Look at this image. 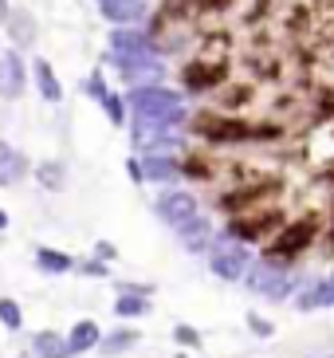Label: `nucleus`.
Returning <instances> with one entry per match:
<instances>
[{
  "instance_id": "nucleus-1",
  "label": "nucleus",
  "mask_w": 334,
  "mask_h": 358,
  "mask_svg": "<svg viewBox=\"0 0 334 358\" xmlns=\"http://www.w3.org/2000/svg\"><path fill=\"white\" fill-rule=\"evenodd\" d=\"M130 106H134V115L157 118V122H173V127H177L181 118H185L181 95H177V91H166L161 83L134 87V91H130Z\"/></svg>"
},
{
  "instance_id": "nucleus-2",
  "label": "nucleus",
  "mask_w": 334,
  "mask_h": 358,
  "mask_svg": "<svg viewBox=\"0 0 334 358\" xmlns=\"http://www.w3.org/2000/svg\"><path fill=\"white\" fill-rule=\"evenodd\" d=\"M244 280H248V287L256 295H263V299H287V295L295 292V275L283 268L279 256H268L263 264L248 268V272H244Z\"/></svg>"
},
{
  "instance_id": "nucleus-3",
  "label": "nucleus",
  "mask_w": 334,
  "mask_h": 358,
  "mask_svg": "<svg viewBox=\"0 0 334 358\" xmlns=\"http://www.w3.org/2000/svg\"><path fill=\"white\" fill-rule=\"evenodd\" d=\"M209 268L217 280H244V272H248V248L236 236H220V241H212Z\"/></svg>"
},
{
  "instance_id": "nucleus-4",
  "label": "nucleus",
  "mask_w": 334,
  "mask_h": 358,
  "mask_svg": "<svg viewBox=\"0 0 334 358\" xmlns=\"http://www.w3.org/2000/svg\"><path fill=\"white\" fill-rule=\"evenodd\" d=\"M134 146L138 150H150V154H157V150H169L177 146V127L173 122H157V118H146V115H134Z\"/></svg>"
},
{
  "instance_id": "nucleus-5",
  "label": "nucleus",
  "mask_w": 334,
  "mask_h": 358,
  "mask_svg": "<svg viewBox=\"0 0 334 358\" xmlns=\"http://www.w3.org/2000/svg\"><path fill=\"white\" fill-rule=\"evenodd\" d=\"M110 43H115V59H118V64H142V59H157V48L150 43V36L134 32L130 24H118L115 36H110Z\"/></svg>"
},
{
  "instance_id": "nucleus-6",
  "label": "nucleus",
  "mask_w": 334,
  "mask_h": 358,
  "mask_svg": "<svg viewBox=\"0 0 334 358\" xmlns=\"http://www.w3.org/2000/svg\"><path fill=\"white\" fill-rule=\"evenodd\" d=\"M157 213H161V221H169L173 229H181L185 221H193L197 217V201H193V193H177L169 189L157 197Z\"/></svg>"
},
{
  "instance_id": "nucleus-7",
  "label": "nucleus",
  "mask_w": 334,
  "mask_h": 358,
  "mask_svg": "<svg viewBox=\"0 0 334 358\" xmlns=\"http://www.w3.org/2000/svg\"><path fill=\"white\" fill-rule=\"evenodd\" d=\"M197 127L205 130L212 142H252V138L260 134L252 122H232V118H201Z\"/></svg>"
},
{
  "instance_id": "nucleus-8",
  "label": "nucleus",
  "mask_w": 334,
  "mask_h": 358,
  "mask_svg": "<svg viewBox=\"0 0 334 358\" xmlns=\"http://www.w3.org/2000/svg\"><path fill=\"white\" fill-rule=\"evenodd\" d=\"M24 87H28L24 59L16 52H4V55H0V95H4V99H20Z\"/></svg>"
},
{
  "instance_id": "nucleus-9",
  "label": "nucleus",
  "mask_w": 334,
  "mask_h": 358,
  "mask_svg": "<svg viewBox=\"0 0 334 358\" xmlns=\"http://www.w3.org/2000/svg\"><path fill=\"white\" fill-rule=\"evenodd\" d=\"M99 12L115 24H138V20H146L150 0H99Z\"/></svg>"
},
{
  "instance_id": "nucleus-10",
  "label": "nucleus",
  "mask_w": 334,
  "mask_h": 358,
  "mask_svg": "<svg viewBox=\"0 0 334 358\" xmlns=\"http://www.w3.org/2000/svg\"><path fill=\"white\" fill-rule=\"evenodd\" d=\"M314 241V221H303V224H295V229H287L279 236V241L272 244V248H268V256H295V252H303L307 244Z\"/></svg>"
},
{
  "instance_id": "nucleus-11",
  "label": "nucleus",
  "mask_w": 334,
  "mask_h": 358,
  "mask_svg": "<svg viewBox=\"0 0 334 358\" xmlns=\"http://www.w3.org/2000/svg\"><path fill=\"white\" fill-rule=\"evenodd\" d=\"M24 173H28V158L16 146L0 142V185H16Z\"/></svg>"
},
{
  "instance_id": "nucleus-12",
  "label": "nucleus",
  "mask_w": 334,
  "mask_h": 358,
  "mask_svg": "<svg viewBox=\"0 0 334 358\" xmlns=\"http://www.w3.org/2000/svg\"><path fill=\"white\" fill-rule=\"evenodd\" d=\"M138 166H142V181H173L181 173V166L169 158V154H161V150L150 154L146 162H138Z\"/></svg>"
},
{
  "instance_id": "nucleus-13",
  "label": "nucleus",
  "mask_w": 334,
  "mask_h": 358,
  "mask_svg": "<svg viewBox=\"0 0 334 358\" xmlns=\"http://www.w3.org/2000/svg\"><path fill=\"white\" fill-rule=\"evenodd\" d=\"M99 338H103L99 323L83 319V323H75V327H71V335H67V350H71V355H87V350L99 347Z\"/></svg>"
},
{
  "instance_id": "nucleus-14",
  "label": "nucleus",
  "mask_w": 334,
  "mask_h": 358,
  "mask_svg": "<svg viewBox=\"0 0 334 358\" xmlns=\"http://www.w3.org/2000/svg\"><path fill=\"white\" fill-rule=\"evenodd\" d=\"M4 28H8V36H12L16 48L36 43V20H31L28 12H8V16H4Z\"/></svg>"
},
{
  "instance_id": "nucleus-15",
  "label": "nucleus",
  "mask_w": 334,
  "mask_h": 358,
  "mask_svg": "<svg viewBox=\"0 0 334 358\" xmlns=\"http://www.w3.org/2000/svg\"><path fill=\"white\" fill-rule=\"evenodd\" d=\"M31 355L36 358H71V350H67V338L59 331H40L36 343H31Z\"/></svg>"
},
{
  "instance_id": "nucleus-16",
  "label": "nucleus",
  "mask_w": 334,
  "mask_h": 358,
  "mask_svg": "<svg viewBox=\"0 0 334 358\" xmlns=\"http://www.w3.org/2000/svg\"><path fill=\"white\" fill-rule=\"evenodd\" d=\"M36 87H40V95L48 99V103H59L63 99V87H59V79H55V71H52V64L48 59H36Z\"/></svg>"
},
{
  "instance_id": "nucleus-17",
  "label": "nucleus",
  "mask_w": 334,
  "mask_h": 358,
  "mask_svg": "<svg viewBox=\"0 0 334 358\" xmlns=\"http://www.w3.org/2000/svg\"><path fill=\"white\" fill-rule=\"evenodd\" d=\"M36 264H40L43 272H52V275L75 272V260L67 252H55V248H36Z\"/></svg>"
},
{
  "instance_id": "nucleus-18",
  "label": "nucleus",
  "mask_w": 334,
  "mask_h": 358,
  "mask_svg": "<svg viewBox=\"0 0 334 358\" xmlns=\"http://www.w3.org/2000/svg\"><path fill=\"white\" fill-rule=\"evenodd\" d=\"M220 79H224V71H212V67H205V64H189L185 67V87L189 91H205V87H217Z\"/></svg>"
},
{
  "instance_id": "nucleus-19",
  "label": "nucleus",
  "mask_w": 334,
  "mask_h": 358,
  "mask_svg": "<svg viewBox=\"0 0 334 358\" xmlns=\"http://www.w3.org/2000/svg\"><path fill=\"white\" fill-rule=\"evenodd\" d=\"M177 232H181V244H185L189 252H201V248L209 244V224L201 221V217H193V221H185Z\"/></svg>"
},
{
  "instance_id": "nucleus-20",
  "label": "nucleus",
  "mask_w": 334,
  "mask_h": 358,
  "mask_svg": "<svg viewBox=\"0 0 334 358\" xmlns=\"http://www.w3.org/2000/svg\"><path fill=\"white\" fill-rule=\"evenodd\" d=\"M299 307H303V311H314V307H334V280L314 284L307 295H299Z\"/></svg>"
},
{
  "instance_id": "nucleus-21",
  "label": "nucleus",
  "mask_w": 334,
  "mask_h": 358,
  "mask_svg": "<svg viewBox=\"0 0 334 358\" xmlns=\"http://www.w3.org/2000/svg\"><path fill=\"white\" fill-rule=\"evenodd\" d=\"M115 311H118V319H138V315H146L150 311V303L138 292H122L118 295V303H115Z\"/></svg>"
},
{
  "instance_id": "nucleus-22",
  "label": "nucleus",
  "mask_w": 334,
  "mask_h": 358,
  "mask_svg": "<svg viewBox=\"0 0 334 358\" xmlns=\"http://www.w3.org/2000/svg\"><path fill=\"white\" fill-rule=\"evenodd\" d=\"M0 323L8 327V331H20V327H24V311H20V303H16V299H8V295L0 299Z\"/></svg>"
},
{
  "instance_id": "nucleus-23",
  "label": "nucleus",
  "mask_w": 334,
  "mask_h": 358,
  "mask_svg": "<svg viewBox=\"0 0 334 358\" xmlns=\"http://www.w3.org/2000/svg\"><path fill=\"white\" fill-rule=\"evenodd\" d=\"M36 178H40L48 189H63V181H67V178H63V166H59V162H43V166L36 169Z\"/></svg>"
},
{
  "instance_id": "nucleus-24",
  "label": "nucleus",
  "mask_w": 334,
  "mask_h": 358,
  "mask_svg": "<svg viewBox=\"0 0 334 358\" xmlns=\"http://www.w3.org/2000/svg\"><path fill=\"white\" fill-rule=\"evenodd\" d=\"M134 343H138V335H134V331H118V335H110V338H99V347H103L106 355H118V350L134 347Z\"/></svg>"
},
{
  "instance_id": "nucleus-25",
  "label": "nucleus",
  "mask_w": 334,
  "mask_h": 358,
  "mask_svg": "<svg viewBox=\"0 0 334 358\" xmlns=\"http://www.w3.org/2000/svg\"><path fill=\"white\" fill-rule=\"evenodd\" d=\"M99 103H103L106 106V115H110V122H115V127H122V99H118V95H110V91H106V95L103 99H99Z\"/></svg>"
},
{
  "instance_id": "nucleus-26",
  "label": "nucleus",
  "mask_w": 334,
  "mask_h": 358,
  "mask_svg": "<svg viewBox=\"0 0 334 358\" xmlns=\"http://www.w3.org/2000/svg\"><path fill=\"white\" fill-rule=\"evenodd\" d=\"M173 338H177L181 347H201V335L193 331V327H185V323H181V327H173Z\"/></svg>"
},
{
  "instance_id": "nucleus-27",
  "label": "nucleus",
  "mask_w": 334,
  "mask_h": 358,
  "mask_svg": "<svg viewBox=\"0 0 334 358\" xmlns=\"http://www.w3.org/2000/svg\"><path fill=\"white\" fill-rule=\"evenodd\" d=\"M248 327H252L260 338H272V335H275V327L268 323V319H260V315H248Z\"/></svg>"
},
{
  "instance_id": "nucleus-28",
  "label": "nucleus",
  "mask_w": 334,
  "mask_h": 358,
  "mask_svg": "<svg viewBox=\"0 0 334 358\" xmlns=\"http://www.w3.org/2000/svg\"><path fill=\"white\" fill-rule=\"evenodd\" d=\"M87 91H91L94 99H103V95H106V83H103V79H99V75H94L91 83H87Z\"/></svg>"
},
{
  "instance_id": "nucleus-29",
  "label": "nucleus",
  "mask_w": 334,
  "mask_h": 358,
  "mask_svg": "<svg viewBox=\"0 0 334 358\" xmlns=\"http://www.w3.org/2000/svg\"><path fill=\"white\" fill-rule=\"evenodd\" d=\"M83 275H106V264H99V260L83 264Z\"/></svg>"
},
{
  "instance_id": "nucleus-30",
  "label": "nucleus",
  "mask_w": 334,
  "mask_h": 358,
  "mask_svg": "<svg viewBox=\"0 0 334 358\" xmlns=\"http://www.w3.org/2000/svg\"><path fill=\"white\" fill-rule=\"evenodd\" d=\"M126 169H130V178L134 181H142V166H138V162H126Z\"/></svg>"
},
{
  "instance_id": "nucleus-31",
  "label": "nucleus",
  "mask_w": 334,
  "mask_h": 358,
  "mask_svg": "<svg viewBox=\"0 0 334 358\" xmlns=\"http://www.w3.org/2000/svg\"><path fill=\"white\" fill-rule=\"evenodd\" d=\"M4 229H8V213L0 209V232H4Z\"/></svg>"
},
{
  "instance_id": "nucleus-32",
  "label": "nucleus",
  "mask_w": 334,
  "mask_h": 358,
  "mask_svg": "<svg viewBox=\"0 0 334 358\" xmlns=\"http://www.w3.org/2000/svg\"><path fill=\"white\" fill-rule=\"evenodd\" d=\"M331 358H334V355H331Z\"/></svg>"
}]
</instances>
